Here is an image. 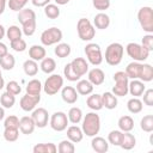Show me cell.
Returning <instances> with one entry per match:
<instances>
[{"mask_svg": "<svg viewBox=\"0 0 153 153\" xmlns=\"http://www.w3.org/2000/svg\"><path fill=\"white\" fill-rule=\"evenodd\" d=\"M55 55L60 59H63V57H67L69 54H71V45L67 44V43H59L56 47H55V50H54Z\"/></svg>", "mask_w": 153, "mask_h": 153, "instance_id": "38", "label": "cell"}, {"mask_svg": "<svg viewBox=\"0 0 153 153\" xmlns=\"http://www.w3.org/2000/svg\"><path fill=\"white\" fill-rule=\"evenodd\" d=\"M18 136H19V129L18 128H11V127H7L5 128L4 130V139L8 142H14L18 140Z\"/></svg>", "mask_w": 153, "mask_h": 153, "instance_id": "39", "label": "cell"}, {"mask_svg": "<svg viewBox=\"0 0 153 153\" xmlns=\"http://www.w3.org/2000/svg\"><path fill=\"white\" fill-rule=\"evenodd\" d=\"M137 19L143 29V31L152 33L153 32V10L149 6H143L137 12Z\"/></svg>", "mask_w": 153, "mask_h": 153, "instance_id": "4", "label": "cell"}, {"mask_svg": "<svg viewBox=\"0 0 153 153\" xmlns=\"http://www.w3.org/2000/svg\"><path fill=\"white\" fill-rule=\"evenodd\" d=\"M122 137H123V131L111 130L108 135V141H109V143H111L114 146H120L122 142Z\"/></svg>", "mask_w": 153, "mask_h": 153, "instance_id": "41", "label": "cell"}, {"mask_svg": "<svg viewBox=\"0 0 153 153\" xmlns=\"http://www.w3.org/2000/svg\"><path fill=\"white\" fill-rule=\"evenodd\" d=\"M67 137L68 140H71L73 143H78L82 140L84 137V133L82 129L79 128L78 126H71L67 128Z\"/></svg>", "mask_w": 153, "mask_h": 153, "instance_id": "19", "label": "cell"}, {"mask_svg": "<svg viewBox=\"0 0 153 153\" xmlns=\"http://www.w3.org/2000/svg\"><path fill=\"white\" fill-rule=\"evenodd\" d=\"M114 80L115 85L112 87V93L116 97H124L128 93V84H129V78L123 71H118L114 74Z\"/></svg>", "mask_w": 153, "mask_h": 153, "instance_id": "3", "label": "cell"}, {"mask_svg": "<svg viewBox=\"0 0 153 153\" xmlns=\"http://www.w3.org/2000/svg\"><path fill=\"white\" fill-rule=\"evenodd\" d=\"M27 1L29 0H8L7 5H8L10 10H12V11H20L25 7Z\"/></svg>", "mask_w": 153, "mask_h": 153, "instance_id": "47", "label": "cell"}, {"mask_svg": "<svg viewBox=\"0 0 153 153\" xmlns=\"http://www.w3.org/2000/svg\"><path fill=\"white\" fill-rule=\"evenodd\" d=\"M142 94H143V103L148 106H152L153 105V90L152 88L145 90Z\"/></svg>", "mask_w": 153, "mask_h": 153, "instance_id": "53", "label": "cell"}, {"mask_svg": "<svg viewBox=\"0 0 153 153\" xmlns=\"http://www.w3.org/2000/svg\"><path fill=\"white\" fill-rule=\"evenodd\" d=\"M71 65H72L73 69L75 71V73H76L78 75H80V76L85 75V74L88 72V63H87L86 60L82 59V57H75V59L71 62Z\"/></svg>", "mask_w": 153, "mask_h": 153, "instance_id": "15", "label": "cell"}, {"mask_svg": "<svg viewBox=\"0 0 153 153\" xmlns=\"http://www.w3.org/2000/svg\"><path fill=\"white\" fill-rule=\"evenodd\" d=\"M4 117H5V110L2 106H0V121L4 120Z\"/></svg>", "mask_w": 153, "mask_h": 153, "instance_id": "59", "label": "cell"}, {"mask_svg": "<svg viewBox=\"0 0 153 153\" xmlns=\"http://www.w3.org/2000/svg\"><path fill=\"white\" fill-rule=\"evenodd\" d=\"M142 108H143L142 102L137 97H134V98L129 99L128 103H127V109L131 114H139V112H141L142 111Z\"/></svg>", "mask_w": 153, "mask_h": 153, "instance_id": "32", "label": "cell"}, {"mask_svg": "<svg viewBox=\"0 0 153 153\" xmlns=\"http://www.w3.org/2000/svg\"><path fill=\"white\" fill-rule=\"evenodd\" d=\"M62 39V31L55 26L47 29L41 35V42L43 45H53L57 44Z\"/></svg>", "mask_w": 153, "mask_h": 153, "instance_id": "8", "label": "cell"}, {"mask_svg": "<svg viewBox=\"0 0 153 153\" xmlns=\"http://www.w3.org/2000/svg\"><path fill=\"white\" fill-rule=\"evenodd\" d=\"M92 149L97 153H105L109 149V142L102 136H94L91 141Z\"/></svg>", "mask_w": 153, "mask_h": 153, "instance_id": "18", "label": "cell"}, {"mask_svg": "<svg viewBox=\"0 0 153 153\" xmlns=\"http://www.w3.org/2000/svg\"><path fill=\"white\" fill-rule=\"evenodd\" d=\"M71 0H55V2L57 4V5H66V4H68Z\"/></svg>", "mask_w": 153, "mask_h": 153, "instance_id": "58", "label": "cell"}, {"mask_svg": "<svg viewBox=\"0 0 153 153\" xmlns=\"http://www.w3.org/2000/svg\"><path fill=\"white\" fill-rule=\"evenodd\" d=\"M123 53H124V48L121 43H111L108 45L106 50H105V61L108 65L110 66H117L121 63L122 57H123Z\"/></svg>", "mask_w": 153, "mask_h": 153, "instance_id": "2", "label": "cell"}, {"mask_svg": "<svg viewBox=\"0 0 153 153\" xmlns=\"http://www.w3.org/2000/svg\"><path fill=\"white\" fill-rule=\"evenodd\" d=\"M63 86V78L59 74H51L50 76L47 78L43 90L48 96H54L56 94Z\"/></svg>", "mask_w": 153, "mask_h": 153, "instance_id": "7", "label": "cell"}, {"mask_svg": "<svg viewBox=\"0 0 153 153\" xmlns=\"http://www.w3.org/2000/svg\"><path fill=\"white\" fill-rule=\"evenodd\" d=\"M63 74H65V78H66L67 80H69V81H78V80L81 78L80 75H78V74L75 73V71L73 69V67H72L71 63H67V65L65 66V68H63Z\"/></svg>", "mask_w": 153, "mask_h": 153, "instance_id": "43", "label": "cell"}, {"mask_svg": "<svg viewBox=\"0 0 153 153\" xmlns=\"http://www.w3.org/2000/svg\"><path fill=\"white\" fill-rule=\"evenodd\" d=\"M33 19H36V13L31 8H23L18 13V20H19V23L22 25L24 23L30 22V20H33Z\"/></svg>", "mask_w": 153, "mask_h": 153, "instance_id": "28", "label": "cell"}, {"mask_svg": "<svg viewBox=\"0 0 153 153\" xmlns=\"http://www.w3.org/2000/svg\"><path fill=\"white\" fill-rule=\"evenodd\" d=\"M31 2L36 7H44L50 2V0H31Z\"/></svg>", "mask_w": 153, "mask_h": 153, "instance_id": "54", "label": "cell"}, {"mask_svg": "<svg viewBox=\"0 0 153 153\" xmlns=\"http://www.w3.org/2000/svg\"><path fill=\"white\" fill-rule=\"evenodd\" d=\"M6 36L10 39V42H12L14 39H18V38H22V30L19 29V26L12 25L6 30Z\"/></svg>", "mask_w": 153, "mask_h": 153, "instance_id": "45", "label": "cell"}, {"mask_svg": "<svg viewBox=\"0 0 153 153\" xmlns=\"http://www.w3.org/2000/svg\"><path fill=\"white\" fill-rule=\"evenodd\" d=\"M16 65V59L12 54H6L5 56H1L0 57V67L2 69H6V71H11Z\"/></svg>", "mask_w": 153, "mask_h": 153, "instance_id": "33", "label": "cell"}, {"mask_svg": "<svg viewBox=\"0 0 153 153\" xmlns=\"http://www.w3.org/2000/svg\"><path fill=\"white\" fill-rule=\"evenodd\" d=\"M76 31H78L79 38L82 41H91L96 35V30H94L93 25L86 18H80L78 20Z\"/></svg>", "mask_w": 153, "mask_h": 153, "instance_id": "6", "label": "cell"}, {"mask_svg": "<svg viewBox=\"0 0 153 153\" xmlns=\"http://www.w3.org/2000/svg\"><path fill=\"white\" fill-rule=\"evenodd\" d=\"M44 13L48 18L56 19L60 16V8H59V6H56L54 4H48L47 6H44Z\"/></svg>", "mask_w": 153, "mask_h": 153, "instance_id": "42", "label": "cell"}, {"mask_svg": "<svg viewBox=\"0 0 153 153\" xmlns=\"http://www.w3.org/2000/svg\"><path fill=\"white\" fill-rule=\"evenodd\" d=\"M141 45L145 47L146 49H148L149 51H152L153 50V35L152 33H148V35L143 36L142 42H141Z\"/></svg>", "mask_w": 153, "mask_h": 153, "instance_id": "52", "label": "cell"}, {"mask_svg": "<svg viewBox=\"0 0 153 153\" xmlns=\"http://www.w3.org/2000/svg\"><path fill=\"white\" fill-rule=\"evenodd\" d=\"M140 127L143 131L151 133L153 131V115H146L140 121Z\"/></svg>", "mask_w": 153, "mask_h": 153, "instance_id": "40", "label": "cell"}, {"mask_svg": "<svg viewBox=\"0 0 153 153\" xmlns=\"http://www.w3.org/2000/svg\"><path fill=\"white\" fill-rule=\"evenodd\" d=\"M139 79L143 82H149L153 80V67L148 63H142V68H141V73Z\"/></svg>", "mask_w": 153, "mask_h": 153, "instance_id": "29", "label": "cell"}, {"mask_svg": "<svg viewBox=\"0 0 153 153\" xmlns=\"http://www.w3.org/2000/svg\"><path fill=\"white\" fill-rule=\"evenodd\" d=\"M4 127L5 128L11 127V128H18L19 129V118L14 115H11V116L6 117L5 122H4Z\"/></svg>", "mask_w": 153, "mask_h": 153, "instance_id": "50", "label": "cell"}, {"mask_svg": "<svg viewBox=\"0 0 153 153\" xmlns=\"http://www.w3.org/2000/svg\"><path fill=\"white\" fill-rule=\"evenodd\" d=\"M36 31V19L26 22L23 24V32L25 36H32Z\"/></svg>", "mask_w": 153, "mask_h": 153, "instance_id": "46", "label": "cell"}, {"mask_svg": "<svg viewBox=\"0 0 153 153\" xmlns=\"http://www.w3.org/2000/svg\"><path fill=\"white\" fill-rule=\"evenodd\" d=\"M86 104L90 109L94 110V111H98L103 108V102H102V94H91L88 96L87 100H86Z\"/></svg>", "mask_w": 153, "mask_h": 153, "instance_id": "26", "label": "cell"}, {"mask_svg": "<svg viewBox=\"0 0 153 153\" xmlns=\"http://www.w3.org/2000/svg\"><path fill=\"white\" fill-rule=\"evenodd\" d=\"M32 151H33V153H55L57 151V147L51 142L37 143L36 146H33Z\"/></svg>", "mask_w": 153, "mask_h": 153, "instance_id": "30", "label": "cell"}, {"mask_svg": "<svg viewBox=\"0 0 153 153\" xmlns=\"http://www.w3.org/2000/svg\"><path fill=\"white\" fill-rule=\"evenodd\" d=\"M42 87L43 86H42L39 80L32 79L26 85V93H29V94H39L41 91H42Z\"/></svg>", "mask_w": 153, "mask_h": 153, "instance_id": "37", "label": "cell"}, {"mask_svg": "<svg viewBox=\"0 0 153 153\" xmlns=\"http://www.w3.org/2000/svg\"><path fill=\"white\" fill-rule=\"evenodd\" d=\"M93 24L97 29L99 30H104V29H108L109 25H110V18L108 14L100 12L98 14L94 16V19H93Z\"/></svg>", "mask_w": 153, "mask_h": 153, "instance_id": "22", "label": "cell"}, {"mask_svg": "<svg viewBox=\"0 0 153 153\" xmlns=\"http://www.w3.org/2000/svg\"><path fill=\"white\" fill-rule=\"evenodd\" d=\"M5 35H6V30H5V27L0 24V41L4 38V36H5Z\"/></svg>", "mask_w": 153, "mask_h": 153, "instance_id": "57", "label": "cell"}, {"mask_svg": "<svg viewBox=\"0 0 153 153\" xmlns=\"http://www.w3.org/2000/svg\"><path fill=\"white\" fill-rule=\"evenodd\" d=\"M57 151L60 153H74L75 147H74V143L71 140H62L59 143Z\"/></svg>", "mask_w": 153, "mask_h": 153, "instance_id": "44", "label": "cell"}, {"mask_svg": "<svg viewBox=\"0 0 153 153\" xmlns=\"http://www.w3.org/2000/svg\"><path fill=\"white\" fill-rule=\"evenodd\" d=\"M61 96H62V99L67 104H74L78 100V92L72 86H65V87H62Z\"/></svg>", "mask_w": 153, "mask_h": 153, "instance_id": "17", "label": "cell"}, {"mask_svg": "<svg viewBox=\"0 0 153 153\" xmlns=\"http://www.w3.org/2000/svg\"><path fill=\"white\" fill-rule=\"evenodd\" d=\"M145 90H146L145 84H143V81H141V80L133 79V80L128 84V92H129L131 96H134V97H140V96H142V93H143Z\"/></svg>", "mask_w": 153, "mask_h": 153, "instance_id": "16", "label": "cell"}, {"mask_svg": "<svg viewBox=\"0 0 153 153\" xmlns=\"http://www.w3.org/2000/svg\"><path fill=\"white\" fill-rule=\"evenodd\" d=\"M67 117H68L69 122H72L73 124H78L82 120V111H81L80 108H76V106L71 108L69 111H68V116Z\"/></svg>", "mask_w": 153, "mask_h": 153, "instance_id": "36", "label": "cell"}, {"mask_svg": "<svg viewBox=\"0 0 153 153\" xmlns=\"http://www.w3.org/2000/svg\"><path fill=\"white\" fill-rule=\"evenodd\" d=\"M11 48L17 53H22V51H24L26 49V42L23 38L14 39V41L11 42Z\"/></svg>", "mask_w": 153, "mask_h": 153, "instance_id": "48", "label": "cell"}, {"mask_svg": "<svg viewBox=\"0 0 153 153\" xmlns=\"http://www.w3.org/2000/svg\"><path fill=\"white\" fill-rule=\"evenodd\" d=\"M23 69H24V73H25L26 75H29V76H35V75L37 74V72H38V65H37V62H36L35 60L29 59V60H26V61L24 62Z\"/></svg>", "mask_w": 153, "mask_h": 153, "instance_id": "31", "label": "cell"}, {"mask_svg": "<svg viewBox=\"0 0 153 153\" xmlns=\"http://www.w3.org/2000/svg\"><path fill=\"white\" fill-rule=\"evenodd\" d=\"M35 122L32 120V117L30 116H24L19 120V130L25 134V135H30L33 133L35 130Z\"/></svg>", "mask_w": 153, "mask_h": 153, "instance_id": "13", "label": "cell"}, {"mask_svg": "<svg viewBox=\"0 0 153 153\" xmlns=\"http://www.w3.org/2000/svg\"><path fill=\"white\" fill-rule=\"evenodd\" d=\"M31 117H32V120L35 122V126L38 127V128H44L48 124L49 115H48V111L44 108L35 109L32 115H31Z\"/></svg>", "mask_w": 153, "mask_h": 153, "instance_id": "12", "label": "cell"}, {"mask_svg": "<svg viewBox=\"0 0 153 153\" xmlns=\"http://www.w3.org/2000/svg\"><path fill=\"white\" fill-rule=\"evenodd\" d=\"M92 4L96 10L105 11L110 7V0H92Z\"/></svg>", "mask_w": 153, "mask_h": 153, "instance_id": "51", "label": "cell"}, {"mask_svg": "<svg viewBox=\"0 0 153 153\" xmlns=\"http://www.w3.org/2000/svg\"><path fill=\"white\" fill-rule=\"evenodd\" d=\"M6 91L10 92V93H12V94H14V96H17V94H19V93L22 92V87H20V85H19L17 81L12 80V81H8V82H7V85H6Z\"/></svg>", "mask_w": 153, "mask_h": 153, "instance_id": "49", "label": "cell"}, {"mask_svg": "<svg viewBox=\"0 0 153 153\" xmlns=\"http://www.w3.org/2000/svg\"><path fill=\"white\" fill-rule=\"evenodd\" d=\"M14 103H16V96L14 94H12V93H10L7 91L1 94V97H0V104L4 108L11 109L14 105Z\"/></svg>", "mask_w": 153, "mask_h": 153, "instance_id": "35", "label": "cell"}, {"mask_svg": "<svg viewBox=\"0 0 153 153\" xmlns=\"http://www.w3.org/2000/svg\"><path fill=\"white\" fill-rule=\"evenodd\" d=\"M76 92L82 96H88L93 91V85L88 80H78L76 82Z\"/></svg>", "mask_w": 153, "mask_h": 153, "instance_id": "25", "label": "cell"}, {"mask_svg": "<svg viewBox=\"0 0 153 153\" xmlns=\"http://www.w3.org/2000/svg\"><path fill=\"white\" fill-rule=\"evenodd\" d=\"M85 54L88 60V62L93 66H98L103 62V55L100 47L96 43H88L85 47Z\"/></svg>", "mask_w": 153, "mask_h": 153, "instance_id": "9", "label": "cell"}, {"mask_svg": "<svg viewBox=\"0 0 153 153\" xmlns=\"http://www.w3.org/2000/svg\"><path fill=\"white\" fill-rule=\"evenodd\" d=\"M82 133L86 136H96L100 130V117L96 112H88L82 118Z\"/></svg>", "mask_w": 153, "mask_h": 153, "instance_id": "1", "label": "cell"}, {"mask_svg": "<svg viewBox=\"0 0 153 153\" xmlns=\"http://www.w3.org/2000/svg\"><path fill=\"white\" fill-rule=\"evenodd\" d=\"M117 124H118V128L121 131H131L134 128V120L130 116L126 115V116L120 117Z\"/></svg>", "mask_w": 153, "mask_h": 153, "instance_id": "27", "label": "cell"}, {"mask_svg": "<svg viewBox=\"0 0 153 153\" xmlns=\"http://www.w3.org/2000/svg\"><path fill=\"white\" fill-rule=\"evenodd\" d=\"M0 76H1V69H0Z\"/></svg>", "mask_w": 153, "mask_h": 153, "instance_id": "61", "label": "cell"}, {"mask_svg": "<svg viewBox=\"0 0 153 153\" xmlns=\"http://www.w3.org/2000/svg\"><path fill=\"white\" fill-rule=\"evenodd\" d=\"M102 102H103V106H105L109 110H112L117 106V97L112 93V92H104L102 94Z\"/></svg>", "mask_w": 153, "mask_h": 153, "instance_id": "24", "label": "cell"}, {"mask_svg": "<svg viewBox=\"0 0 153 153\" xmlns=\"http://www.w3.org/2000/svg\"><path fill=\"white\" fill-rule=\"evenodd\" d=\"M39 67H41L42 72H44V73H47V74H50V73H53V72L55 71V68H56V62H55V60L51 59V57H44V59L42 60Z\"/></svg>", "mask_w": 153, "mask_h": 153, "instance_id": "34", "label": "cell"}, {"mask_svg": "<svg viewBox=\"0 0 153 153\" xmlns=\"http://www.w3.org/2000/svg\"><path fill=\"white\" fill-rule=\"evenodd\" d=\"M45 54L47 51L44 47L38 45V44H35L29 49V56L31 60H35V61H42L45 57Z\"/></svg>", "mask_w": 153, "mask_h": 153, "instance_id": "21", "label": "cell"}, {"mask_svg": "<svg viewBox=\"0 0 153 153\" xmlns=\"http://www.w3.org/2000/svg\"><path fill=\"white\" fill-rule=\"evenodd\" d=\"M67 124H68V117H67V115L65 112L56 111V112H54L51 115V117H50V127L55 131H63L65 129H67Z\"/></svg>", "mask_w": 153, "mask_h": 153, "instance_id": "10", "label": "cell"}, {"mask_svg": "<svg viewBox=\"0 0 153 153\" xmlns=\"http://www.w3.org/2000/svg\"><path fill=\"white\" fill-rule=\"evenodd\" d=\"M136 145V139L133 134H130V131H123V137H122V142L120 145V147H122L126 151H130L135 147Z\"/></svg>", "mask_w": 153, "mask_h": 153, "instance_id": "23", "label": "cell"}, {"mask_svg": "<svg viewBox=\"0 0 153 153\" xmlns=\"http://www.w3.org/2000/svg\"><path fill=\"white\" fill-rule=\"evenodd\" d=\"M39 100H41V94H29V93H26L20 99V108L24 111H32L36 108V105L39 103Z\"/></svg>", "mask_w": 153, "mask_h": 153, "instance_id": "11", "label": "cell"}, {"mask_svg": "<svg viewBox=\"0 0 153 153\" xmlns=\"http://www.w3.org/2000/svg\"><path fill=\"white\" fill-rule=\"evenodd\" d=\"M105 80V74L100 68H92L88 72V81L93 86H99L104 82Z\"/></svg>", "mask_w": 153, "mask_h": 153, "instance_id": "14", "label": "cell"}, {"mask_svg": "<svg viewBox=\"0 0 153 153\" xmlns=\"http://www.w3.org/2000/svg\"><path fill=\"white\" fill-rule=\"evenodd\" d=\"M6 54H8V48H7V45L5 43L0 42V57L5 56Z\"/></svg>", "mask_w": 153, "mask_h": 153, "instance_id": "55", "label": "cell"}, {"mask_svg": "<svg viewBox=\"0 0 153 153\" xmlns=\"http://www.w3.org/2000/svg\"><path fill=\"white\" fill-rule=\"evenodd\" d=\"M6 5H7V0H0V14H2L5 12Z\"/></svg>", "mask_w": 153, "mask_h": 153, "instance_id": "56", "label": "cell"}, {"mask_svg": "<svg viewBox=\"0 0 153 153\" xmlns=\"http://www.w3.org/2000/svg\"><path fill=\"white\" fill-rule=\"evenodd\" d=\"M141 68H142V63H140L137 61H133L127 66L126 74L128 75L129 79H139L140 73H141Z\"/></svg>", "mask_w": 153, "mask_h": 153, "instance_id": "20", "label": "cell"}, {"mask_svg": "<svg viewBox=\"0 0 153 153\" xmlns=\"http://www.w3.org/2000/svg\"><path fill=\"white\" fill-rule=\"evenodd\" d=\"M5 86V81H4V79H2V76H0V90L2 88Z\"/></svg>", "mask_w": 153, "mask_h": 153, "instance_id": "60", "label": "cell"}, {"mask_svg": "<svg viewBox=\"0 0 153 153\" xmlns=\"http://www.w3.org/2000/svg\"><path fill=\"white\" fill-rule=\"evenodd\" d=\"M126 50H127V54L129 55V57H131L134 61H137V62L146 61L148 59L149 53H151L148 49H146L141 44L134 43V42L128 43L126 47Z\"/></svg>", "mask_w": 153, "mask_h": 153, "instance_id": "5", "label": "cell"}]
</instances>
